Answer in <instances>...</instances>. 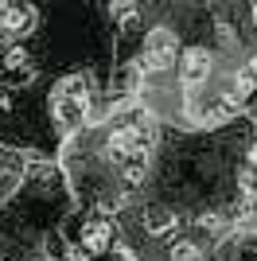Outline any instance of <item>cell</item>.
<instances>
[{
  "instance_id": "obj_5",
  "label": "cell",
  "mask_w": 257,
  "mask_h": 261,
  "mask_svg": "<svg viewBox=\"0 0 257 261\" xmlns=\"http://www.w3.org/2000/svg\"><path fill=\"white\" fill-rule=\"evenodd\" d=\"M246 168H249V172H257V137H253V141H246Z\"/></svg>"
},
{
  "instance_id": "obj_1",
  "label": "cell",
  "mask_w": 257,
  "mask_h": 261,
  "mask_svg": "<svg viewBox=\"0 0 257 261\" xmlns=\"http://www.w3.org/2000/svg\"><path fill=\"white\" fill-rule=\"evenodd\" d=\"M74 242H82L86 250H90V257L109 253V250H113V242H117V218L106 215V211H86Z\"/></svg>"
},
{
  "instance_id": "obj_4",
  "label": "cell",
  "mask_w": 257,
  "mask_h": 261,
  "mask_svg": "<svg viewBox=\"0 0 257 261\" xmlns=\"http://www.w3.org/2000/svg\"><path fill=\"white\" fill-rule=\"evenodd\" d=\"M140 226H144L148 238H164V242L179 238V215L171 207H164V203H148L144 215H140Z\"/></svg>"
},
{
  "instance_id": "obj_6",
  "label": "cell",
  "mask_w": 257,
  "mask_h": 261,
  "mask_svg": "<svg viewBox=\"0 0 257 261\" xmlns=\"http://www.w3.org/2000/svg\"><path fill=\"white\" fill-rule=\"evenodd\" d=\"M199 261H207V257H199Z\"/></svg>"
},
{
  "instance_id": "obj_3",
  "label": "cell",
  "mask_w": 257,
  "mask_h": 261,
  "mask_svg": "<svg viewBox=\"0 0 257 261\" xmlns=\"http://www.w3.org/2000/svg\"><path fill=\"white\" fill-rule=\"evenodd\" d=\"M35 23H39V12L32 4H23V0H0V32L8 35L12 43H20L23 35H32Z\"/></svg>"
},
{
  "instance_id": "obj_2",
  "label": "cell",
  "mask_w": 257,
  "mask_h": 261,
  "mask_svg": "<svg viewBox=\"0 0 257 261\" xmlns=\"http://www.w3.org/2000/svg\"><path fill=\"white\" fill-rule=\"evenodd\" d=\"M179 82L183 86H199V90H207L211 86V78H214V51L211 47H203V43H187L179 51Z\"/></svg>"
}]
</instances>
